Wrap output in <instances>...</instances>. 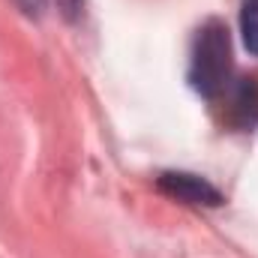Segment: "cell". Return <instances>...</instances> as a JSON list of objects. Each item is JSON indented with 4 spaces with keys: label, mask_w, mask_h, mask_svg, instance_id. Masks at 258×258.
<instances>
[{
    "label": "cell",
    "mask_w": 258,
    "mask_h": 258,
    "mask_svg": "<svg viewBox=\"0 0 258 258\" xmlns=\"http://www.w3.org/2000/svg\"><path fill=\"white\" fill-rule=\"evenodd\" d=\"M234 78V60H231V33L228 24L219 18H210L198 27L189 57V84L198 96L216 99L228 81Z\"/></svg>",
    "instance_id": "obj_1"
},
{
    "label": "cell",
    "mask_w": 258,
    "mask_h": 258,
    "mask_svg": "<svg viewBox=\"0 0 258 258\" xmlns=\"http://www.w3.org/2000/svg\"><path fill=\"white\" fill-rule=\"evenodd\" d=\"M219 102L222 111V123L231 129H252L258 123V78L255 75H243V78H231L228 87L213 99Z\"/></svg>",
    "instance_id": "obj_2"
},
{
    "label": "cell",
    "mask_w": 258,
    "mask_h": 258,
    "mask_svg": "<svg viewBox=\"0 0 258 258\" xmlns=\"http://www.w3.org/2000/svg\"><path fill=\"white\" fill-rule=\"evenodd\" d=\"M156 189L174 201L192 204V207H222L225 204V195L210 180L189 174V171H162L156 177Z\"/></svg>",
    "instance_id": "obj_3"
},
{
    "label": "cell",
    "mask_w": 258,
    "mask_h": 258,
    "mask_svg": "<svg viewBox=\"0 0 258 258\" xmlns=\"http://www.w3.org/2000/svg\"><path fill=\"white\" fill-rule=\"evenodd\" d=\"M240 33L246 51L258 57V0H243L240 3Z\"/></svg>",
    "instance_id": "obj_4"
},
{
    "label": "cell",
    "mask_w": 258,
    "mask_h": 258,
    "mask_svg": "<svg viewBox=\"0 0 258 258\" xmlns=\"http://www.w3.org/2000/svg\"><path fill=\"white\" fill-rule=\"evenodd\" d=\"M57 3H60L66 18H78L81 15V6H84V0H57Z\"/></svg>",
    "instance_id": "obj_5"
}]
</instances>
